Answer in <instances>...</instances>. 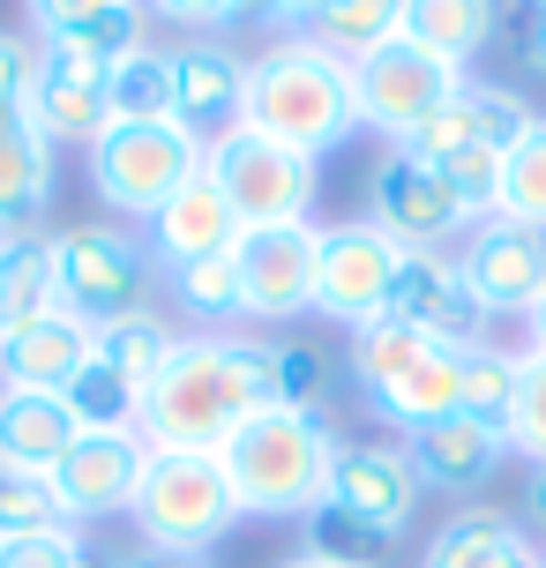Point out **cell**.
Segmentation results:
<instances>
[{
  "instance_id": "cell-1",
  "label": "cell",
  "mask_w": 546,
  "mask_h": 568,
  "mask_svg": "<svg viewBox=\"0 0 546 568\" xmlns=\"http://www.w3.org/2000/svg\"><path fill=\"white\" fill-rule=\"evenodd\" d=\"M277 404V344L262 337H180L143 397L150 449H218L240 419Z\"/></svg>"
},
{
  "instance_id": "cell-2",
  "label": "cell",
  "mask_w": 546,
  "mask_h": 568,
  "mask_svg": "<svg viewBox=\"0 0 546 568\" xmlns=\"http://www.w3.org/2000/svg\"><path fill=\"white\" fill-rule=\"evenodd\" d=\"M240 128L285 142L300 158H322L360 128L352 105V68L337 53H322L307 30L277 38L270 53L247 60V98H240Z\"/></svg>"
},
{
  "instance_id": "cell-3",
  "label": "cell",
  "mask_w": 546,
  "mask_h": 568,
  "mask_svg": "<svg viewBox=\"0 0 546 568\" xmlns=\"http://www.w3.org/2000/svg\"><path fill=\"white\" fill-rule=\"evenodd\" d=\"M330 456H337L330 412L270 404L218 442V471H225L240 516H307L330 494Z\"/></svg>"
},
{
  "instance_id": "cell-4",
  "label": "cell",
  "mask_w": 546,
  "mask_h": 568,
  "mask_svg": "<svg viewBox=\"0 0 546 568\" xmlns=\"http://www.w3.org/2000/svg\"><path fill=\"white\" fill-rule=\"evenodd\" d=\"M135 531L165 554H210L232 531V486L218 471V449H150L143 486H135Z\"/></svg>"
},
{
  "instance_id": "cell-5",
  "label": "cell",
  "mask_w": 546,
  "mask_h": 568,
  "mask_svg": "<svg viewBox=\"0 0 546 568\" xmlns=\"http://www.w3.org/2000/svg\"><path fill=\"white\" fill-rule=\"evenodd\" d=\"M202 172V142L180 120H113L90 142V187L120 217H158L165 202Z\"/></svg>"
},
{
  "instance_id": "cell-6",
  "label": "cell",
  "mask_w": 546,
  "mask_h": 568,
  "mask_svg": "<svg viewBox=\"0 0 546 568\" xmlns=\"http://www.w3.org/2000/svg\"><path fill=\"white\" fill-rule=\"evenodd\" d=\"M202 172L232 202L240 232L307 225V210H315V158H300V150L255 135V128H225L218 142H202Z\"/></svg>"
},
{
  "instance_id": "cell-7",
  "label": "cell",
  "mask_w": 546,
  "mask_h": 568,
  "mask_svg": "<svg viewBox=\"0 0 546 568\" xmlns=\"http://www.w3.org/2000/svg\"><path fill=\"white\" fill-rule=\"evenodd\" d=\"M53 284H60V307L75 322H113V314L143 307V284H150V247H135L120 225H60L53 240Z\"/></svg>"
},
{
  "instance_id": "cell-8",
  "label": "cell",
  "mask_w": 546,
  "mask_h": 568,
  "mask_svg": "<svg viewBox=\"0 0 546 568\" xmlns=\"http://www.w3.org/2000/svg\"><path fill=\"white\" fill-rule=\"evenodd\" d=\"M345 68H352V105H360V120L390 142H404L419 120H434L464 90V68L419 53L412 38H390V45H374V53L345 60Z\"/></svg>"
},
{
  "instance_id": "cell-9",
  "label": "cell",
  "mask_w": 546,
  "mask_h": 568,
  "mask_svg": "<svg viewBox=\"0 0 546 568\" xmlns=\"http://www.w3.org/2000/svg\"><path fill=\"white\" fill-rule=\"evenodd\" d=\"M397 240L367 217H345V225H322L315 247V314L345 322V329H367L390 307V277H397Z\"/></svg>"
},
{
  "instance_id": "cell-10",
  "label": "cell",
  "mask_w": 546,
  "mask_h": 568,
  "mask_svg": "<svg viewBox=\"0 0 546 568\" xmlns=\"http://www.w3.org/2000/svg\"><path fill=\"white\" fill-rule=\"evenodd\" d=\"M367 225H382L397 247H442L457 225H472L457 210V195L442 187V172L419 165L404 142H390L374 158V180H367Z\"/></svg>"
},
{
  "instance_id": "cell-11",
  "label": "cell",
  "mask_w": 546,
  "mask_h": 568,
  "mask_svg": "<svg viewBox=\"0 0 546 568\" xmlns=\"http://www.w3.org/2000/svg\"><path fill=\"white\" fill-rule=\"evenodd\" d=\"M390 322L404 329H427L442 344H487V307L472 300L457 255H434V247H404L397 277H390Z\"/></svg>"
},
{
  "instance_id": "cell-12",
  "label": "cell",
  "mask_w": 546,
  "mask_h": 568,
  "mask_svg": "<svg viewBox=\"0 0 546 568\" xmlns=\"http://www.w3.org/2000/svg\"><path fill=\"white\" fill-rule=\"evenodd\" d=\"M457 270L487 314H532V300L546 292V232L517 217H479L457 247Z\"/></svg>"
},
{
  "instance_id": "cell-13",
  "label": "cell",
  "mask_w": 546,
  "mask_h": 568,
  "mask_svg": "<svg viewBox=\"0 0 546 568\" xmlns=\"http://www.w3.org/2000/svg\"><path fill=\"white\" fill-rule=\"evenodd\" d=\"M330 501L397 546L412 531V516H419V471L390 442H337V456H330Z\"/></svg>"
},
{
  "instance_id": "cell-14",
  "label": "cell",
  "mask_w": 546,
  "mask_h": 568,
  "mask_svg": "<svg viewBox=\"0 0 546 568\" xmlns=\"http://www.w3.org/2000/svg\"><path fill=\"white\" fill-rule=\"evenodd\" d=\"M315 247H322V225L240 232L232 255H240V284H247V314H262V322L315 314Z\"/></svg>"
},
{
  "instance_id": "cell-15",
  "label": "cell",
  "mask_w": 546,
  "mask_h": 568,
  "mask_svg": "<svg viewBox=\"0 0 546 568\" xmlns=\"http://www.w3.org/2000/svg\"><path fill=\"white\" fill-rule=\"evenodd\" d=\"M143 464H150V442H143V434H75V449L53 464L60 516H68V524H90V516L135 509Z\"/></svg>"
},
{
  "instance_id": "cell-16",
  "label": "cell",
  "mask_w": 546,
  "mask_h": 568,
  "mask_svg": "<svg viewBox=\"0 0 546 568\" xmlns=\"http://www.w3.org/2000/svg\"><path fill=\"white\" fill-rule=\"evenodd\" d=\"M173 120L195 142H218L225 128H240V98H247V60L218 45V38H188L173 45Z\"/></svg>"
},
{
  "instance_id": "cell-17",
  "label": "cell",
  "mask_w": 546,
  "mask_h": 568,
  "mask_svg": "<svg viewBox=\"0 0 546 568\" xmlns=\"http://www.w3.org/2000/svg\"><path fill=\"white\" fill-rule=\"evenodd\" d=\"M464 352H472V344H442V337H427L397 374H390V382H374V389H360V397H367L390 426L419 434V426L449 419V412L464 404Z\"/></svg>"
},
{
  "instance_id": "cell-18",
  "label": "cell",
  "mask_w": 546,
  "mask_h": 568,
  "mask_svg": "<svg viewBox=\"0 0 546 568\" xmlns=\"http://www.w3.org/2000/svg\"><path fill=\"white\" fill-rule=\"evenodd\" d=\"M502 449H509V434L487 419H472V412H449V419H434L412 434V471H419V486H434V494H472V486L494 479V464H502Z\"/></svg>"
},
{
  "instance_id": "cell-19",
  "label": "cell",
  "mask_w": 546,
  "mask_h": 568,
  "mask_svg": "<svg viewBox=\"0 0 546 568\" xmlns=\"http://www.w3.org/2000/svg\"><path fill=\"white\" fill-rule=\"evenodd\" d=\"M90 367V322H75L68 307L23 322L16 337H0V389H68Z\"/></svg>"
},
{
  "instance_id": "cell-20",
  "label": "cell",
  "mask_w": 546,
  "mask_h": 568,
  "mask_svg": "<svg viewBox=\"0 0 546 568\" xmlns=\"http://www.w3.org/2000/svg\"><path fill=\"white\" fill-rule=\"evenodd\" d=\"M75 412L53 389H0V471L53 479V464L75 449Z\"/></svg>"
},
{
  "instance_id": "cell-21",
  "label": "cell",
  "mask_w": 546,
  "mask_h": 568,
  "mask_svg": "<svg viewBox=\"0 0 546 568\" xmlns=\"http://www.w3.org/2000/svg\"><path fill=\"white\" fill-rule=\"evenodd\" d=\"M232 240H240V217H232V202L210 187V172H195V180L150 217V255L165 262V270L202 262V255H225Z\"/></svg>"
},
{
  "instance_id": "cell-22",
  "label": "cell",
  "mask_w": 546,
  "mask_h": 568,
  "mask_svg": "<svg viewBox=\"0 0 546 568\" xmlns=\"http://www.w3.org/2000/svg\"><path fill=\"white\" fill-rule=\"evenodd\" d=\"M419 568H546V554L524 539L517 516H502V509H457L427 539Z\"/></svg>"
},
{
  "instance_id": "cell-23",
  "label": "cell",
  "mask_w": 546,
  "mask_h": 568,
  "mask_svg": "<svg viewBox=\"0 0 546 568\" xmlns=\"http://www.w3.org/2000/svg\"><path fill=\"white\" fill-rule=\"evenodd\" d=\"M46 202H53V142L23 113H8L0 120V240L38 232Z\"/></svg>"
},
{
  "instance_id": "cell-24",
  "label": "cell",
  "mask_w": 546,
  "mask_h": 568,
  "mask_svg": "<svg viewBox=\"0 0 546 568\" xmlns=\"http://www.w3.org/2000/svg\"><path fill=\"white\" fill-rule=\"evenodd\" d=\"M180 352V329L173 322H158V314H113V322H98L90 329V359H105V367L135 389V397H150V382L165 374V359Z\"/></svg>"
},
{
  "instance_id": "cell-25",
  "label": "cell",
  "mask_w": 546,
  "mask_h": 568,
  "mask_svg": "<svg viewBox=\"0 0 546 568\" xmlns=\"http://www.w3.org/2000/svg\"><path fill=\"white\" fill-rule=\"evenodd\" d=\"M60 307V284H53V247L38 232H16L0 240V337H16L23 322Z\"/></svg>"
},
{
  "instance_id": "cell-26",
  "label": "cell",
  "mask_w": 546,
  "mask_h": 568,
  "mask_svg": "<svg viewBox=\"0 0 546 568\" xmlns=\"http://www.w3.org/2000/svg\"><path fill=\"white\" fill-rule=\"evenodd\" d=\"M404 38L419 53L464 68L494 38V0H404Z\"/></svg>"
},
{
  "instance_id": "cell-27",
  "label": "cell",
  "mask_w": 546,
  "mask_h": 568,
  "mask_svg": "<svg viewBox=\"0 0 546 568\" xmlns=\"http://www.w3.org/2000/svg\"><path fill=\"white\" fill-rule=\"evenodd\" d=\"M23 120L38 128L46 142H98L105 128H113V98L105 90H90V83H60V75H38L23 98Z\"/></svg>"
},
{
  "instance_id": "cell-28",
  "label": "cell",
  "mask_w": 546,
  "mask_h": 568,
  "mask_svg": "<svg viewBox=\"0 0 546 568\" xmlns=\"http://www.w3.org/2000/svg\"><path fill=\"white\" fill-rule=\"evenodd\" d=\"M307 38L337 60H360V53H374V45L404 38V0H322Z\"/></svg>"
},
{
  "instance_id": "cell-29",
  "label": "cell",
  "mask_w": 546,
  "mask_h": 568,
  "mask_svg": "<svg viewBox=\"0 0 546 568\" xmlns=\"http://www.w3.org/2000/svg\"><path fill=\"white\" fill-rule=\"evenodd\" d=\"M60 397H68V412H75V426H83V434H143V397H135V389H128L105 359H90V367L75 374Z\"/></svg>"
},
{
  "instance_id": "cell-30",
  "label": "cell",
  "mask_w": 546,
  "mask_h": 568,
  "mask_svg": "<svg viewBox=\"0 0 546 568\" xmlns=\"http://www.w3.org/2000/svg\"><path fill=\"white\" fill-rule=\"evenodd\" d=\"M105 98H113V120H173V60L158 45L120 53L105 75Z\"/></svg>"
},
{
  "instance_id": "cell-31",
  "label": "cell",
  "mask_w": 546,
  "mask_h": 568,
  "mask_svg": "<svg viewBox=\"0 0 546 568\" xmlns=\"http://www.w3.org/2000/svg\"><path fill=\"white\" fill-rule=\"evenodd\" d=\"M494 217H517V225L546 232V120H532L517 135V150L502 158V202Z\"/></svg>"
},
{
  "instance_id": "cell-32",
  "label": "cell",
  "mask_w": 546,
  "mask_h": 568,
  "mask_svg": "<svg viewBox=\"0 0 546 568\" xmlns=\"http://www.w3.org/2000/svg\"><path fill=\"white\" fill-rule=\"evenodd\" d=\"M173 292L180 307L202 314V322H232V314H247V284H240V255H202V262H180L173 270Z\"/></svg>"
},
{
  "instance_id": "cell-33",
  "label": "cell",
  "mask_w": 546,
  "mask_h": 568,
  "mask_svg": "<svg viewBox=\"0 0 546 568\" xmlns=\"http://www.w3.org/2000/svg\"><path fill=\"white\" fill-rule=\"evenodd\" d=\"M307 554H315V561H330V568H374L382 554H390V539H382V531H367L352 509H337V501L322 494L315 509H307Z\"/></svg>"
},
{
  "instance_id": "cell-34",
  "label": "cell",
  "mask_w": 546,
  "mask_h": 568,
  "mask_svg": "<svg viewBox=\"0 0 546 568\" xmlns=\"http://www.w3.org/2000/svg\"><path fill=\"white\" fill-rule=\"evenodd\" d=\"M509 397H517V352H494V344H472L464 352V404L472 419L509 426Z\"/></svg>"
},
{
  "instance_id": "cell-35",
  "label": "cell",
  "mask_w": 546,
  "mask_h": 568,
  "mask_svg": "<svg viewBox=\"0 0 546 568\" xmlns=\"http://www.w3.org/2000/svg\"><path fill=\"white\" fill-rule=\"evenodd\" d=\"M38 531H68L53 479H30V471H0V539H38Z\"/></svg>"
},
{
  "instance_id": "cell-36",
  "label": "cell",
  "mask_w": 546,
  "mask_h": 568,
  "mask_svg": "<svg viewBox=\"0 0 546 568\" xmlns=\"http://www.w3.org/2000/svg\"><path fill=\"white\" fill-rule=\"evenodd\" d=\"M442 187L457 195V210L479 225V217H494V202H502V150H487V142H472V150H449L442 158Z\"/></svg>"
},
{
  "instance_id": "cell-37",
  "label": "cell",
  "mask_w": 546,
  "mask_h": 568,
  "mask_svg": "<svg viewBox=\"0 0 546 568\" xmlns=\"http://www.w3.org/2000/svg\"><path fill=\"white\" fill-rule=\"evenodd\" d=\"M509 449H524L532 464H546V352L524 344L517 352V397H509Z\"/></svg>"
},
{
  "instance_id": "cell-38",
  "label": "cell",
  "mask_w": 546,
  "mask_h": 568,
  "mask_svg": "<svg viewBox=\"0 0 546 568\" xmlns=\"http://www.w3.org/2000/svg\"><path fill=\"white\" fill-rule=\"evenodd\" d=\"M330 389H337V374L322 359V344H307V337L277 344V404H292V412H330Z\"/></svg>"
},
{
  "instance_id": "cell-39",
  "label": "cell",
  "mask_w": 546,
  "mask_h": 568,
  "mask_svg": "<svg viewBox=\"0 0 546 568\" xmlns=\"http://www.w3.org/2000/svg\"><path fill=\"white\" fill-rule=\"evenodd\" d=\"M0 568H120L113 554H98V546L68 524V531H38V539H8L0 546Z\"/></svg>"
},
{
  "instance_id": "cell-40",
  "label": "cell",
  "mask_w": 546,
  "mask_h": 568,
  "mask_svg": "<svg viewBox=\"0 0 546 568\" xmlns=\"http://www.w3.org/2000/svg\"><path fill=\"white\" fill-rule=\"evenodd\" d=\"M30 83H38V45H30V38H16V30H0V120L23 113Z\"/></svg>"
},
{
  "instance_id": "cell-41",
  "label": "cell",
  "mask_w": 546,
  "mask_h": 568,
  "mask_svg": "<svg viewBox=\"0 0 546 568\" xmlns=\"http://www.w3.org/2000/svg\"><path fill=\"white\" fill-rule=\"evenodd\" d=\"M113 8H128V0H30V16H38V45H46V38H75L83 23L113 16Z\"/></svg>"
},
{
  "instance_id": "cell-42",
  "label": "cell",
  "mask_w": 546,
  "mask_h": 568,
  "mask_svg": "<svg viewBox=\"0 0 546 568\" xmlns=\"http://www.w3.org/2000/svg\"><path fill=\"white\" fill-rule=\"evenodd\" d=\"M143 16H158L173 30H218L232 23V0H143Z\"/></svg>"
},
{
  "instance_id": "cell-43",
  "label": "cell",
  "mask_w": 546,
  "mask_h": 568,
  "mask_svg": "<svg viewBox=\"0 0 546 568\" xmlns=\"http://www.w3.org/2000/svg\"><path fill=\"white\" fill-rule=\"evenodd\" d=\"M517 45H524V68H539V75H546V0H524Z\"/></svg>"
},
{
  "instance_id": "cell-44",
  "label": "cell",
  "mask_w": 546,
  "mask_h": 568,
  "mask_svg": "<svg viewBox=\"0 0 546 568\" xmlns=\"http://www.w3.org/2000/svg\"><path fill=\"white\" fill-rule=\"evenodd\" d=\"M120 568H210V554H165V546H143V554H128Z\"/></svg>"
},
{
  "instance_id": "cell-45",
  "label": "cell",
  "mask_w": 546,
  "mask_h": 568,
  "mask_svg": "<svg viewBox=\"0 0 546 568\" xmlns=\"http://www.w3.org/2000/svg\"><path fill=\"white\" fill-rule=\"evenodd\" d=\"M524 516L546 524V464H532V479H524Z\"/></svg>"
},
{
  "instance_id": "cell-46",
  "label": "cell",
  "mask_w": 546,
  "mask_h": 568,
  "mask_svg": "<svg viewBox=\"0 0 546 568\" xmlns=\"http://www.w3.org/2000/svg\"><path fill=\"white\" fill-rule=\"evenodd\" d=\"M524 329H532V352H546V292L532 300V314H524Z\"/></svg>"
},
{
  "instance_id": "cell-47",
  "label": "cell",
  "mask_w": 546,
  "mask_h": 568,
  "mask_svg": "<svg viewBox=\"0 0 546 568\" xmlns=\"http://www.w3.org/2000/svg\"><path fill=\"white\" fill-rule=\"evenodd\" d=\"M277 568H330V561H315V554H292V561H277Z\"/></svg>"
},
{
  "instance_id": "cell-48",
  "label": "cell",
  "mask_w": 546,
  "mask_h": 568,
  "mask_svg": "<svg viewBox=\"0 0 546 568\" xmlns=\"http://www.w3.org/2000/svg\"><path fill=\"white\" fill-rule=\"evenodd\" d=\"M0 546H8V539H0Z\"/></svg>"
}]
</instances>
